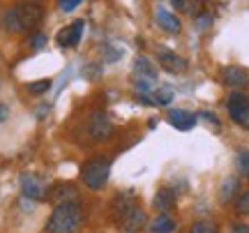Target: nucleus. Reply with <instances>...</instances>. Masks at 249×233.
Masks as SVG:
<instances>
[{
  "mask_svg": "<svg viewBox=\"0 0 249 233\" xmlns=\"http://www.w3.org/2000/svg\"><path fill=\"white\" fill-rule=\"evenodd\" d=\"M26 44L30 46L33 51H39V49H42V46L46 44V35H44V33H33V35L28 37Z\"/></svg>",
  "mask_w": 249,
  "mask_h": 233,
  "instance_id": "393cba45",
  "label": "nucleus"
},
{
  "mask_svg": "<svg viewBox=\"0 0 249 233\" xmlns=\"http://www.w3.org/2000/svg\"><path fill=\"white\" fill-rule=\"evenodd\" d=\"M173 7H178V9H185V0H169Z\"/></svg>",
  "mask_w": 249,
  "mask_h": 233,
  "instance_id": "2f4dec72",
  "label": "nucleus"
},
{
  "mask_svg": "<svg viewBox=\"0 0 249 233\" xmlns=\"http://www.w3.org/2000/svg\"><path fill=\"white\" fill-rule=\"evenodd\" d=\"M157 60H160L161 67L171 74H182V72H187V67H189V63H187L182 55L173 54L169 49H160V51H157Z\"/></svg>",
  "mask_w": 249,
  "mask_h": 233,
  "instance_id": "1a4fd4ad",
  "label": "nucleus"
},
{
  "mask_svg": "<svg viewBox=\"0 0 249 233\" xmlns=\"http://www.w3.org/2000/svg\"><path fill=\"white\" fill-rule=\"evenodd\" d=\"M231 233H249V224H233Z\"/></svg>",
  "mask_w": 249,
  "mask_h": 233,
  "instance_id": "c756f323",
  "label": "nucleus"
},
{
  "mask_svg": "<svg viewBox=\"0 0 249 233\" xmlns=\"http://www.w3.org/2000/svg\"><path fill=\"white\" fill-rule=\"evenodd\" d=\"M210 21H213V18L208 17V14H201V17H196V23H198V28H208V26H210Z\"/></svg>",
  "mask_w": 249,
  "mask_h": 233,
  "instance_id": "c85d7f7f",
  "label": "nucleus"
},
{
  "mask_svg": "<svg viewBox=\"0 0 249 233\" xmlns=\"http://www.w3.org/2000/svg\"><path fill=\"white\" fill-rule=\"evenodd\" d=\"M189 233H219V231H217V224H214V222H210V219H198V222L192 224Z\"/></svg>",
  "mask_w": 249,
  "mask_h": 233,
  "instance_id": "412c9836",
  "label": "nucleus"
},
{
  "mask_svg": "<svg viewBox=\"0 0 249 233\" xmlns=\"http://www.w3.org/2000/svg\"><path fill=\"white\" fill-rule=\"evenodd\" d=\"M219 81H222L226 88L231 90H242L249 83V74L245 67H238V65H226L219 72Z\"/></svg>",
  "mask_w": 249,
  "mask_h": 233,
  "instance_id": "423d86ee",
  "label": "nucleus"
},
{
  "mask_svg": "<svg viewBox=\"0 0 249 233\" xmlns=\"http://www.w3.org/2000/svg\"><path fill=\"white\" fill-rule=\"evenodd\" d=\"M134 74L136 79H148V81H157V70L148 58H136L134 60Z\"/></svg>",
  "mask_w": 249,
  "mask_h": 233,
  "instance_id": "dca6fc26",
  "label": "nucleus"
},
{
  "mask_svg": "<svg viewBox=\"0 0 249 233\" xmlns=\"http://www.w3.org/2000/svg\"><path fill=\"white\" fill-rule=\"evenodd\" d=\"M235 213L238 215H249V189L240 192V197L235 201Z\"/></svg>",
  "mask_w": 249,
  "mask_h": 233,
  "instance_id": "5701e85b",
  "label": "nucleus"
},
{
  "mask_svg": "<svg viewBox=\"0 0 249 233\" xmlns=\"http://www.w3.org/2000/svg\"><path fill=\"white\" fill-rule=\"evenodd\" d=\"M196 116L201 118V120H205V123H210L213 127H217V129H219V118L214 116L213 111H201V113H196Z\"/></svg>",
  "mask_w": 249,
  "mask_h": 233,
  "instance_id": "cd10ccee",
  "label": "nucleus"
},
{
  "mask_svg": "<svg viewBox=\"0 0 249 233\" xmlns=\"http://www.w3.org/2000/svg\"><path fill=\"white\" fill-rule=\"evenodd\" d=\"M42 18H44V12L39 5L21 2L2 14V28L7 33H26V30H33L35 26H39Z\"/></svg>",
  "mask_w": 249,
  "mask_h": 233,
  "instance_id": "f257e3e1",
  "label": "nucleus"
},
{
  "mask_svg": "<svg viewBox=\"0 0 249 233\" xmlns=\"http://www.w3.org/2000/svg\"><path fill=\"white\" fill-rule=\"evenodd\" d=\"M238 171H240L242 178H249V150L238 153Z\"/></svg>",
  "mask_w": 249,
  "mask_h": 233,
  "instance_id": "b1692460",
  "label": "nucleus"
},
{
  "mask_svg": "<svg viewBox=\"0 0 249 233\" xmlns=\"http://www.w3.org/2000/svg\"><path fill=\"white\" fill-rule=\"evenodd\" d=\"M155 18H157V23H160L161 30H166L171 35H178L180 30H182L180 18L176 17L173 12H169L166 7H161V5H157V9H155Z\"/></svg>",
  "mask_w": 249,
  "mask_h": 233,
  "instance_id": "9b49d317",
  "label": "nucleus"
},
{
  "mask_svg": "<svg viewBox=\"0 0 249 233\" xmlns=\"http://www.w3.org/2000/svg\"><path fill=\"white\" fill-rule=\"evenodd\" d=\"M49 90H51V79H42V81H33V83H28V92H30V95H35V97L44 95V92H49Z\"/></svg>",
  "mask_w": 249,
  "mask_h": 233,
  "instance_id": "aec40b11",
  "label": "nucleus"
},
{
  "mask_svg": "<svg viewBox=\"0 0 249 233\" xmlns=\"http://www.w3.org/2000/svg\"><path fill=\"white\" fill-rule=\"evenodd\" d=\"M196 120H198V116L192 113V111H185V108H173V111H169V123L176 127V129H180V132H189V129L196 125Z\"/></svg>",
  "mask_w": 249,
  "mask_h": 233,
  "instance_id": "f8f14e48",
  "label": "nucleus"
},
{
  "mask_svg": "<svg viewBox=\"0 0 249 233\" xmlns=\"http://www.w3.org/2000/svg\"><path fill=\"white\" fill-rule=\"evenodd\" d=\"M7 118H9V108L5 104H0V123H5Z\"/></svg>",
  "mask_w": 249,
  "mask_h": 233,
  "instance_id": "7c9ffc66",
  "label": "nucleus"
},
{
  "mask_svg": "<svg viewBox=\"0 0 249 233\" xmlns=\"http://www.w3.org/2000/svg\"><path fill=\"white\" fill-rule=\"evenodd\" d=\"M108 176H111V161L104 157H95L81 166V180L90 189H102L108 182Z\"/></svg>",
  "mask_w": 249,
  "mask_h": 233,
  "instance_id": "7ed1b4c3",
  "label": "nucleus"
},
{
  "mask_svg": "<svg viewBox=\"0 0 249 233\" xmlns=\"http://www.w3.org/2000/svg\"><path fill=\"white\" fill-rule=\"evenodd\" d=\"M83 26H86V21H83V18H76L71 26H65L60 33L55 35V42L60 46H65V49H76V46L81 44Z\"/></svg>",
  "mask_w": 249,
  "mask_h": 233,
  "instance_id": "6e6552de",
  "label": "nucleus"
},
{
  "mask_svg": "<svg viewBox=\"0 0 249 233\" xmlns=\"http://www.w3.org/2000/svg\"><path fill=\"white\" fill-rule=\"evenodd\" d=\"M136 206L134 203V194L132 192H127V194H120V197L116 198V203H113V210H116V215H118V219H123L132 208Z\"/></svg>",
  "mask_w": 249,
  "mask_h": 233,
  "instance_id": "a211bd4d",
  "label": "nucleus"
},
{
  "mask_svg": "<svg viewBox=\"0 0 249 233\" xmlns=\"http://www.w3.org/2000/svg\"><path fill=\"white\" fill-rule=\"evenodd\" d=\"M145 222H148V217H145V210L139 206H134L127 215L120 219V226H123L124 233H139L145 229Z\"/></svg>",
  "mask_w": 249,
  "mask_h": 233,
  "instance_id": "9d476101",
  "label": "nucleus"
},
{
  "mask_svg": "<svg viewBox=\"0 0 249 233\" xmlns=\"http://www.w3.org/2000/svg\"><path fill=\"white\" fill-rule=\"evenodd\" d=\"M171 102H173V90L166 88V86L152 95V104H155V107H169Z\"/></svg>",
  "mask_w": 249,
  "mask_h": 233,
  "instance_id": "6ab92c4d",
  "label": "nucleus"
},
{
  "mask_svg": "<svg viewBox=\"0 0 249 233\" xmlns=\"http://www.w3.org/2000/svg\"><path fill=\"white\" fill-rule=\"evenodd\" d=\"M81 2H83V0H58V9L67 14V12H74V9L79 7Z\"/></svg>",
  "mask_w": 249,
  "mask_h": 233,
  "instance_id": "a878e982",
  "label": "nucleus"
},
{
  "mask_svg": "<svg viewBox=\"0 0 249 233\" xmlns=\"http://www.w3.org/2000/svg\"><path fill=\"white\" fill-rule=\"evenodd\" d=\"M134 86H136V90H139V95H148L152 90V81L148 79H136L134 81Z\"/></svg>",
  "mask_w": 249,
  "mask_h": 233,
  "instance_id": "bb28decb",
  "label": "nucleus"
},
{
  "mask_svg": "<svg viewBox=\"0 0 249 233\" xmlns=\"http://www.w3.org/2000/svg\"><path fill=\"white\" fill-rule=\"evenodd\" d=\"M76 197H79V192H76V187H74L71 182H58V185L51 189V201H53L55 206L76 201Z\"/></svg>",
  "mask_w": 249,
  "mask_h": 233,
  "instance_id": "ddd939ff",
  "label": "nucleus"
},
{
  "mask_svg": "<svg viewBox=\"0 0 249 233\" xmlns=\"http://www.w3.org/2000/svg\"><path fill=\"white\" fill-rule=\"evenodd\" d=\"M83 224V206L79 201L60 203L53 208L51 217L46 219V233H74Z\"/></svg>",
  "mask_w": 249,
  "mask_h": 233,
  "instance_id": "f03ea898",
  "label": "nucleus"
},
{
  "mask_svg": "<svg viewBox=\"0 0 249 233\" xmlns=\"http://www.w3.org/2000/svg\"><path fill=\"white\" fill-rule=\"evenodd\" d=\"M152 208H155V210H160V213H166V215H169L171 210L176 208V194H173L169 187H161L160 192L155 194V198H152Z\"/></svg>",
  "mask_w": 249,
  "mask_h": 233,
  "instance_id": "4468645a",
  "label": "nucleus"
},
{
  "mask_svg": "<svg viewBox=\"0 0 249 233\" xmlns=\"http://www.w3.org/2000/svg\"><path fill=\"white\" fill-rule=\"evenodd\" d=\"M189 17H201L203 14V0H185V9Z\"/></svg>",
  "mask_w": 249,
  "mask_h": 233,
  "instance_id": "4be33fe9",
  "label": "nucleus"
},
{
  "mask_svg": "<svg viewBox=\"0 0 249 233\" xmlns=\"http://www.w3.org/2000/svg\"><path fill=\"white\" fill-rule=\"evenodd\" d=\"M88 132L92 136V141L104 143V141H108L111 136L116 134V125H113V120L107 113H92L88 120Z\"/></svg>",
  "mask_w": 249,
  "mask_h": 233,
  "instance_id": "39448f33",
  "label": "nucleus"
},
{
  "mask_svg": "<svg viewBox=\"0 0 249 233\" xmlns=\"http://www.w3.org/2000/svg\"><path fill=\"white\" fill-rule=\"evenodd\" d=\"M21 192L30 201H44L46 198L44 180L39 178V176H35V173H23L21 176Z\"/></svg>",
  "mask_w": 249,
  "mask_h": 233,
  "instance_id": "0eeeda50",
  "label": "nucleus"
},
{
  "mask_svg": "<svg viewBox=\"0 0 249 233\" xmlns=\"http://www.w3.org/2000/svg\"><path fill=\"white\" fill-rule=\"evenodd\" d=\"M176 229H178V222L166 213H160L150 222V233H176Z\"/></svg>",
  "mask_w": 249,
  "mask_h": 233,
  "instance_id": "2eb2a0df",
  "label": "nucleus"
},
{
  "mask_svg": "<svg viewBox=\"0 0 249 233\" xmlns=\"http://www.w3.org/2000/svg\"><path fill=\"white\" fill-rule=\"evenodd\" d=\"M226 111L235 125H242L249 129V97L242 90H233L229 99H226Z\"/></svg>",
  "mask_w": 249,
  "mask_h": 233,
  "instance_id": "20e7f679",
  "label": "nucleus"
},
{
  "mask_svg": "<svg viewBox=\"0 0 249 233\" xmlns=\"http://www.w3.org/2000/svg\"><path fill=\"white\" fill-rule=\"evenodd\" d=\"M240 189V182H238V178H226L222 182V189H219V201L222 203H231L233 198H235V192Z\"/></svg>",
  "mask_w": 249,
  "mask_h": 233,
  "instance_id": "f3484780",
  "label": "nucleus"
}]
</instances>
